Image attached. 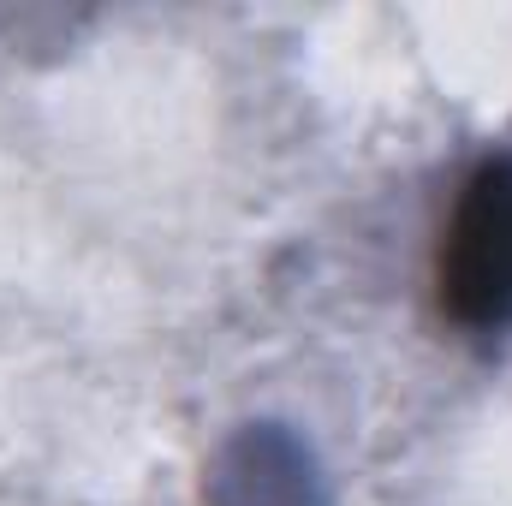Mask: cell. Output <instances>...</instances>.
Segmentation results:
<instances>
[{"instance_id": "1", "label": "cell", "mask_w": 512, "mask_h": 506, "mask_svg": "<svg viewBox=\"0 0 512 506\" xmlns=\"http://www.w3.org/2000/svg\"><path fill=\"white\" fill-rule=\"evenodd\" d=\"M441 304L465 328L512 322V155H489L459 191L441 245Z\"/></svg>"}]
</instances>
